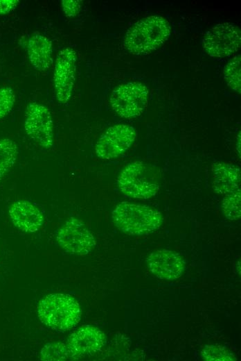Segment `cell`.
<instances>
[{"label":"cell","mask_w":241,"mask_h":361,"mask_svg":"<svg viewBox=\"0 0 241 361\" xmlns=\"http://www.w3.org/2000/svg\"><path fill=\"white\" fill-rule=\"evenodd\" d=\"M171 34L168 21L159 15H152L135 22L126 31L123 47L132 54L147 55L163 45Z\"/></svg>","instance_id":"6da1fadb"},{"label":"cell","mask_w":241,"mask_h":361,"mask_svg":"<svg viewBox=\"0 0 241 361\" xmlns=\"http://www.w3.org/2000/svg\"><path fill=\"white\" fill-rule=\"evenodd\" d=\"M40 321L56 331H66L78 324L82 310L78 301L66 294H51L42 299L37 306Z\"/></svg>","instance_id":"7a4b0ae2"},{"label":"cell","mask_w":241,"mask_h":361,"mask_svg":"<svg viewBox=\"0 0 241 361\" xmlns=\"http://www.w3.org/2000/svg\"><path fill=\"white\" fill-rule=\"evenodd\" d=\"M111 218L119 230L130 235L152 233L159 228L163 221L159 211L127 201H123L114 208Z\"/></svg>","instance_id":"3957f363"},{"label":"cell","mask_w":241,"mask_h":361,"mask_svg":"<svg viewBox=\"0 0 241 361\" xmlns=\"http://www.w3.org/2000/svg\"><path fill=\"white\" fill-rule=\"evenodd\" d=\"M116 184L126 196L148 199L155 196L159 190L160 176L152 165L142 161H134L122 169Z\"/></svg>","instance_id":"277c9868"},{"label":"cell","mask_w":241,"mask_h":361,"mask_svg":"<svg viewBox=\"0 0 241 361\" xmlns=\"http://www.w3.org/2000/svg\"><path fill=\"white\" fill-rule=\"evenodd\" d=\"M149 100V90L143 83L129 81L115 87L110 95L112 110L120 117L126 119L140 116Z\"/></svg>","instance_id":"5b68a950"},{"label":"cell","mask_w":241,"mask_h":361,"mask_svg":"<svg viewBox=\"0 0 241 361\" xmlns=\"http://www.w3.org/2000/svg\"><path fill=\"white\" fill-rule=\"evenodd\" d=\"M56 241L64 251L77 255L89 254L96 245V239L87 226L73 217L69 218L60 227Z\"/></svg>","instance_id":"8992f818"},{"label":"cell","mask_w":241,"mask_h":361,"mask_svg":"<svg viewBox=\"0 0 241 361\" xmlns=\"http://www.w3.org/2000/svg\"><path fill=\"white\" fill-rule=\"evenodd\" d=\"M241 45L240 31L235 25L224 22L210 28L202 40L205 52L212 58H224L236 53Z\"/></svg>","instance_id":"52a82bcc"},{"label":"cell","mask_w":241,"mask_h":361,"mask_svg":"<svg viewBox=\"0 0 241 361\" xmlns=\"http://www.w3.org/2000/svg\"><path fill=\"white\" fill-rule=\"evenodd\" d=\"M24 127L26 135L39 146L49 149L53 145V121L48 108L32 101L26 108Z\"/></svg>","instance_id":"ba28073f"},{"label":"cell","mask_w":241,"mask_h":361,"mask_svg":"<svg viewBox=\"0 0 241 361\" xmlns=\"http://www.w3.org/2000/svg\"><path fill=\"white\" fill-rule=\"evenodd\" d=\"M77 53L65 47L57 54L53 75V85L57 102L66 103L71 99L75 81Z\"/></svg>","instance_id":"9c48e42d"},{"label":"cell","mask_w":241,"mask_h":361,"mask_svg":"<svg viewBox=\"0 0 241 361\" xmlns=\"http://www.w3.org/2000/svg\"><path fill=\"white\" fill-rule=\"evenodd\" d=\"M135 128L128 124H117L109 127L98 138L95 153L100 159H115L123 154L134 142Z\"/></svg>","instance_id":"30bf717a"},{"label":"cell","mask_w":241,"mask_h":361,"mask_svg":"<svg viewBox=\"0 0 241 361\" xmlns=\"http://www.w3.org/2000/svg\"><path fill=\"white\" fill-rule=\"evenodd\" d=\"M105 344L103 331L91 325H84L69 337L65 347L69 360H75L96 354Z\"/></svg>","instance_id":"8fae6325"},{"label":"cell","mask_w":241,"mask_h":361,"mask_svg":"<svg viewBox=\"0 0 241 361\" xmlns=\"http://www.w3.org/2000/svg\"><path fill=\"white\" fill-rule=\"evenodd\" d=\"M148 269L162 280H175L179 278L185 268L182 258L177 253L167 249L152 252L146 258Z\"/></svg>","instance_id":"7c38bea8"},{"label":"cell","mask_w":241,"mask_h":361,"mask_svg":"<svg viewBox=\"0 0 241 361\" xmlns=\"http://www.w3.org/2000/svg\"><path fill=\"white\" fill-rule=\"evenodd\" d=\"M8 213L14 226L25 233H35L44 224V218L41 210L26 200L14 201L9 208Z\"/></svg>","instance_id":"4fadbf2b"},{"label":"cell","mask_w":241,"mask_h":361,"mask_svg":"<svg viewBox=\"0 0 241 361\" xmlns=\"http://www.w3.org/2000/svg\"><path fill=\"white\" fill-rule=\"evenodd\" d=\"M26 52L32 66L38 72H44L52 64L53 43L40 33L32 35L26 43Z\"/></svg>","instance_id":"5bb4252c"},{"label":"cell","mask_w":241,"mask_h":361,"mask_svg":"<svg viewBox=\"0 0 241 361\" xmlns=\"http://www.w3.org/2000/svg\"><path fill=\"white\" fill-rule=\"evenodd\" d=\"M211 167L215 192L225 195L240 190V169L238 166L217 162Z\"/></svg>","instance_id":"9a60e30c"},{"label":"cell","mask_w":241,"mask_h":361,"mask_svg":"<svg viewBox=\"0 0 241 361\" xmlns=\"http://www.w3.org/2000/svg\"><path fill=\"white\" fill-rule=\"evenodd\" d=\"M18 147L10 138L0 140V183L17 161Z\"/></svg>","instance_id":"2e32d148"},{"label":"cell","mask_w":241,"mask_h":361,"mask_svg":"<svg viewBox=\"0 0 241 361\" xmlns=\"http://www.w3.org/2000/svg\"><path fill=\"white\" fill-rule=\"evenodd\" d=\"M224 78L226 85L236 92H241V56H233L225 65L223 70Z\"/></svg>","instance_id":"e0dca14e"},{"label":"cell","mask_w":241,"mask_h":361,"mask_svg":"<svg viewBox=\"0 0 241 361\" xmlns=\"http://www.w3.org/2000/svg\"><path fill=\"white\" fill-rule=\"evenodd\" d=\"M222 210L226 219L231 221L240 219L241 217V190L224 195Z\"/></svg>","instance_id":"ac0fdd59"},{"label":"cell","mask_w":241,"mask_h":361,"mask_svg":"<svg viewBox=\"0 0 241 361\" xmlns=\"http://www.w3.org/2000/svg\"><path fill=\"white\" fill-rule=\"evenodd\" d=\"M201 357L207 361H236L235 355L226 348L219 345H206Z\"/></svg>","instance_id":"d6986e66"},{"label":"cell","mask_w":241,"mask_h":361,"mask_svg":"<svg viewBox=\"0 0 241 361\" xmlns=\"http://www.w3.org/2000/svg\"><path fill=\"white\" fill-rule=\"evenodd\" d=\"M39 358L46 361H64L69 360L65 344L57 342L45 344L41 349Z\"/></svg>","instance_id":"ffe728a7"},{"label":"cell","mask_w":241,"mask_h":361,"mask_svg":"<svg viewBox=\"0 0 241 361\" xmlns=\"http://www.w3.org/2000/svg\"><path fill=\"white\" fill-rule=\"evenodd\" d=\"M15 103V94L12 87H0V119L6 117L12 110Z\"/></svg>","instance_id":"44dd1931"},{"label":"cell","mask_w":241,"mask_h":361,"mask_svg":"<svg viewBox=\"0 0 241 361\" xmlns=\"http://www.w3.org/2000/svg\"><path fill=\"white\" fill-rule=\"evenodd\" d=\"M61 6L64 15L68 17L77 16L82 10V1L62 0Z\"/></svg>","instance_id":"7402d4cb"},{"label":"cell","mask_w":241,"mask_h":361,"mask_svg":"<svg viewBox=\"0 0 241 361\" xmlns=\"http://www.w3.org/2000/svg\"><path fill=\"white\" fill-rule=\"evenodd\" d=\"M19 3V0H0V15L10 13L17 8Z\"/></svg>","instance_id":"603a6c76"},{"label":"cell","mask_w":241,"mask_h":361,"mask_svg":"<svg viewBox=\"0 0 241 361\" xmlns=\"http://www.w3.org/2000/svg\"><path fill=\"white\" fill-rule=\"evenodd\" d=\"M237 139L238 140L236 141V146H235V147L237 149V152H238V153L240 156V132L238 135Z\"/></svg>","instance_id":"cb8c5ba5"}]
</instances>
